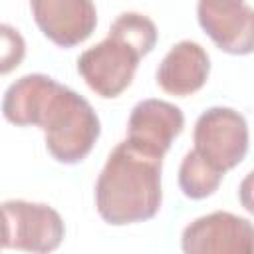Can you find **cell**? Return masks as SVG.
Returning a JSON list of instances; mask_svg holds the SVG:
<instances>
[{"label":"cell","mask_w":254,"mask_h":254,"mask_svg":"<svg viewBox=\"0 0 254 254\" xmlns=\"http://www.w3.org/2000/svg\"><path fill=\"white\" fill-rule=\"evenodd\" d=\"M192 155L206 167L224 177L234 169L248 151V125L246 119L230 107L206 109L194 125Z\"/></svg>","instance_id":"277c9868"},{"label":"cell","mask_w":254,"mask_h":254,"mask_svg":"<svg viewBox=\"0 0 254 254\" xmlns=\"http://www.w3.org/2000/svg\"><path fill=\"white\" fill-rule=\"evenodd\" d=\"M220 181H222V175H218L216 171L206 167L202 161H198L190 151L185 155L179 169V185L185 196L194 200L206 198L216 192V189L220 187Z\"/></svg>","instance_id":"8fae6325"},{"label":"cell","mask_w":254,"mask_h":254,"mask_svg":"<svg viewBox=\"0 0 254 254\" xmlns=\"http://www.w3.org/2000/svg\"><path fill=\"white\" fill-rule=\"evenodd\" d=\"M183 127L185 115L177 105L161 99H145L129 115L125 141L141 153L163 159Z\"/></svg>","instance_id":"52a82bcc"},{"label":"cell","mask_w":254,"mask_h":254,"mask_svg":"<svg viewBox=\"0 0 254 254\" xmlns=\"http://www.w3.org/2000/svg\"><path fill=\"white\" fill-rule=\"evenodd\" d=\"M210 60L196 42L183 40L175 44L157 69V85L171 95L187 97L196 93L208 79Z\"/></svg>","instance_id":"30bf717a"},{"label":"cell","mask_w":254,"mask_h":254,"mask_svg":"<svg viewBox=\"0 0 254 254\" xmlns=\"http://www.w3.org/2000/svg\"><path fill=\"white\" fill-rule=\"evenodd\" d=\"M252 238L250 220L230 212H212L196 218L183 230V250L187 254L250 252Z\"/></svg>","instance_id":"9c48e42d"},{"label":"cell","mask_w":254,"mask_h":254,"mask_svg":"<svg viewBox=\"0 0 254 254\" xmlns=\"http://www.w3.org/2000/svg\"><path fill=\"white\" fill-rule=\"evenodd\" d=\"M30 6L42 34L60 48L85 42L97 26L91 0H30Z\"/></svg>","instance_id":"ba28073f"},{"label":"cell","mask_w":254,"mask_h":254,"mask_svg":"<svg viewBox=\"0 0 254 254\" xmlns=\"http://www.w3.org/2000/svg\"><path fill=\"white\" fill-rule=\"evenodd\" d=\"M2 113L14 125H38L50 155L64 165L83 161L101 131L89 101L44 73L14 81L4 93Z\"/></svg>","instance_id":"6da1fadb"},{"label":"cell","mask_w":254,"mask_h":254,"mask_svg":"<svg viewBox=\"0 0 254 254\" xmlns=\"http://www.w3.org/2000/svg\"><path fill=\"white\" fill-rule=\"evenodd\" d=\"M198 24L226 54L246 56L254 46V12L246 0H198Z\"/></svg>","instance_id":"5b68a950"},{"label":"cell","mask_w":254,"mask_h":254,"mask_svg":"<svg viewBox=\"0 0 254 254\" xmlns=\"http://www.w3.org/2000/svg\"><path fill=\"white\" fill-rule=\"evenodd\" d=\"M8 216V248L28 252H52L65 234L62 216L48 204L28 200H6L2 204Z\"/></svg>","instance_id":"8992f818"},{"label":"cell","mask_w":254,"mask_h":254,"mask_svg":"<svg viewBox=\"0 0 254 254\" xmlns=\"http://www.w3.org/2000/svg\"><path fill=\"white\" fill-rule=\"evenodd\" d=\"M8 238H10V228H8V216L0 204V250L8 248Z\"/></svg>","instance_id":"4fadbf2b"},{"label":"cell","mask_w":254,"mask_h":254,"mask_svg":"<svg viewBox=\"0 0 254 254\" xmlns=\"http://www.w3.org/2000/svg\"><path fill=\"white\" fill-rule=\"evenodd\" d=\"M161 161L127 141L111 151L95 185V206L107 224L143 222L159 212L163 200Z\"/></svg>","instance_id":"7a4b0ae2"},{"label":"cell","mask_w":254,"mask_h":254,"mask_svg":"<svg viewBox=\"0 0 254 254\" xmlns=\"http://www.w3.org/2000/svg\"><path fill=\"white\" fill-rule=\"evenodd\" d=\"M26 56V42L22 34L8 26L0 24V75L14 71Z\"/></svg>","instance_id":"7c38bea8"},{"label":"cell","mask_w":254,"mask_h":254,"mask_svg":"<svg viewBox=\"0 0 254 254\" xmlns=\"http://www.w3.org/2000/svg\"><path fill=\"white\" fill-rule=\"evenodd\" d=\"M157 44L153 20L137 12L121 14L103 42L85 50L77 60V71L101 97L121 95L133 81L135 69Z\"/></svg>","instance_id":"3957f363"}]
</instances>
